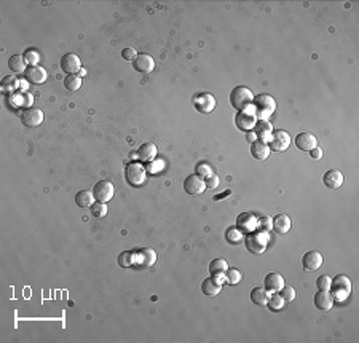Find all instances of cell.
Wrapping results in <instances>:
<instances>
[{
  "label": "cell",
  "instance_id": "cell-1",
  "mask_svg": "<svg viewBox=\"0 0 359 343\" xmlns=\"http://www.w3.org/2000/svg\"><path fill=\"white\" fill-rule=\"evenodd\" d=\"M253 109H254V113L259 120H267V118L270 115H273L274 110H277V101L267 93L257 94V96L254 98V102H253Z\"/></svg>",
  "mask_w": 359,
  "mask_h": 343
},
{
  "label": "cell",
  "instance_id": "cell-2",
  "mask_svg": "<svg viewBox=\"0 0 359 343\" xmlns=\"http://www.w3.org/2000/svg\"><path fill=\"white\" fill-rule=\"evenodd\" d=\"M230 102L233 105V109H236L238 112L249 110V109H253L254 94L246 87H236L230 93Z\"/></svg>",
  "mask_w": 359,
  "mask_h": 343
},
{
  "label": "cell",
  "instance_id": "cell-3",
  "mask_svg": "<svg viewBox=\"0 0 359 343\" xmlns=\"http://www.w3.org/2000/svg\"><path fill=\"white\" fill-rule=\"evenodd\" d=\"M351 279L346 275H337L330 282V294L334 300L343 302L351 295Z\"/></svg>",
  "mask_w": 359,
  "mask_h": 343
},
{
  "label": "cell",
  "instance_id": "cell-4",
  "mask_svg": "<svg viewBox=\"0 0 359 343\" xmlns=\"http://www.w3.org/2000/svg\"><path fill=\"white\" fill-rule=\"evenodd\" d=\"M244 244H246V249L251 254H256L260 255L267 251V244H268V235L267 233H262L259 230L251 232L244 236Z\"/></svg>",
  "mask_w": 359,
  "mask_h": 343
},
{
  "label": "cell",
  "instance_id": "cell-5",
  "mask_svg": "<svg viewBox=\"0 0 359 343\" xmlns=\"http://www.w3.org/2000/svg\"><path fill=\"white\" fill-rule=\"evenodd\" d=\"M126 181L129 185L133 187H141L144 182H146V176H147V169L142 166L141 163H129L125 171Z\"/></svg>",
  "mask_w": 359,
  "mask_h": 343
},
{
  "label": "cell",
  "instance_id": "cell-6",
  "mask_svg": "<svg viewBox=\"0 0 359 343\" xmlns=\"http://www.w3.org/2000/svg\"><path fill=\"white\" fill-rule=\"evenodd\" d=\"M268 147L270 150H274V152H284L289 149L291 146V136L287 134L283 129H277V131H273L270 140H268Z\"/></svg>",
  "mask_w": 359,
  "mask_h": 343
},
{
  "label": "cell",
  "instance_id": "cell-7",
  "mask_svg": "<svg viewBox=\"0 0 359 343\" xmlns=\"http://www.w3.org/2000/svg\"><path fill=\"white\" fill-rule=\"evenodd\" d=\"M114 193H115L114 184L109 181H99L93 188V195H94L96 201H101V203L111 201L114 198Z\"/></svg>",
  "mask_w": 359,
  "mask_h": 343
},
{
  "label": "cell",
  "instance_id": "cell-8",
  "mask_svg": "<svg viewBox=\"0 0 359 343\" xmlns=\"http://www.w3.org/2000/svg\"><path fill=\"white\" fill-rule=\"evenodd\" d=\"M184 190L188 195H201L206 190V182L198 174H190L184 181Z\"/></svg>",
  "mask_w": 359,
  "mask_h": 343
},
{
  "label": "cell",
  "instance_id": "cell-9",
  "mask_svg": "<svg viewBox=\"0 0 359 343\" xmlns=\"http://www.w3.org/2000/svg\"><path fill=\"white\" fill-rule=\"evenodd\" d=\"M194 105L200 113H211L215 109V99L211 93H200L194 98Z\"/></svg>",
  "mask_w": 359,
  "mask_h": 343
},
{
  "label": "cell",
  "instance_id": "cell-10",
  "mask_svg": "<svg viewBox=\"0 0 359 343\" xmlns=\"http://www.w3.org/2000/svg\"><path fill=\"white\" fill-rule=\"evenodd\" d=\"M256 122H257V117L254 113V109L253 110H241L238 112L236 117H235V123H236V128L241 129V131H249V129H253L256 126Z\"/></svg>",
  "mask_w": 359,
  "mask_h": 343
},
{
  "label": "cell",
  "instance_id": "cell-11",
  "mask_svg": "<svg viewBox=\"0 0 359 343\" xmlns=\"http://www.w3.org/2000/svg\"><path fill=\"white\" fill-rule=\"evenodd\" d=\"M21 122L24 126H29V128L40 126L43 123V112L40 109H32V107L24 109L21 112Z\"/></svg>",
  "mask_w": 359,
  "mask_h": 343
},
{
  "label": "cell",
  "instance_id": "cell-12",
  "mask_svg": "<svg viewBox=\"0 0 359 343\" xmlns=\"http://www.w3.org/2000/svg\"><path fill=\"white\" fill-rule=\"evenodd\" d=\"M257 223H259V219L253 212H241V214L236 217V228L244 233H251L257 230Z\"/></svg>",
  "mask_w": 359,
  "mask_h": 343
},
{
  "label": "cell",
  "instance_id": "cell-13",
  "mask_svg": "<svg viewBox=\"0 0 359 343\" xmlns=\"http://www.w3.org/2000/svg\"><path fill=\"white\" fill-rule=\"evenodd\" d=\"M61 69L69 75H75L78 70H81V61L78 54L67 53L61 58Z\"/></svg>",
  "mask_w": 359,
  "mask_h": 343
},
{
  "label": "cell",
  "instance_id": "cell-14",
  "mask_svg": "<svg viewBox=\"0 0 359 343\" xmlns=\"http://www.w3.org/2000/svg\"><path fill=\"white\" fill-rule=\"evenodd\" d=\"M133 67H134V70H137V72H141V74H150L155 70V59L150 54L141 53L133 61Z\"/></svg>",
  "mask_w": 359,
  "mask_h": 343
},
{
  "label": "cell",
  "instance_id": "cell-15",
  "mask_svg": "<svg viewBox=\"0 0 359 343\" xmlns=\"http://www.w3.org/2000/svg\"><path fill=\"white\" fill-rule=\"evenodd\" d=\"M322 262H324V259H322V254L319 251H308L303 257H302V267L305 271H315L318 270Z\"/></svg>",
  "mask_w": 359,
  "mask_h": 343
},
{
  "label": "cell",
  "instance_id": "cell-16",
  "mask_svg": "<svg viewBox=\"0 0 359 343\" xmlns=\"http://www.w3.org/2000/svg\"><path fill=\"white\" fill-rule=\"evenodd\" d=\"M24 74H26V80L29 81V83H32V85H42V83H45L46 77H48L46 70L42 66H31V67H27V70Z\"/></svg>",
  "mask_w": 359,
  "mask_h": 343
},
{
  "label": "cell",
  "instance_id": "cell-17",
  "mask_svg": "<svg viewBox=\"0 0 359 343\" xmlns=\"http://www.w3.org/2000/svg\"><path fill=\"white\" fill-rule=\"evenodd\" d=\"M201 291L205 295H208V297H215L220 291H222V281L219 276H209L206 278L205 281H203V284H201Z\"/></svg>",
  "mask_w": 359,
  "mask_h": 343
},
{
  "label": "cell",
  "instance_id": "cell-18",
  "mask_svg": "<svg viewBox=\"0 0 359 343\" xmlns=\"http://www.w3.org/2000/svg\"><path fill=\"white\" fill-rule=\"evenodd\" d=\"M315 305H316V308L321 310V311H329L332 310V306H334V297H332V294L329 291H318L315 294Z\"/></svg>",
  "mask_w": 359,
  "mask_h": 343
},
{
  "label": "cell",
  "instance_id": "cell-19",
  "mask_svg": "<svg viewBox=\"0 0 359 343\" xmlns=\"http://www.w3.org/2000/svg\"><path fill=\"white\" fill-rule=\"evenodd\" d=\"M291 219L287 214H278L271 219V228L277 232L278 235H286L291 230Z\"/></svg>",
  "mask_w": 359,
  "mask_h": 343
},
{
  "label": "cell",
  "instance_id": "cell-20",
  "mask_svg": "<svg viewBox=\"0 0 359 343\" xmlns=\"http://www.w3.org/2000/svg\"><path fill=\"white\" fill-rule=\"evenodd\" d=\"M295 146L303 152H310L318 146V140L311 133H300L295 136Z\"/></svg>",
  "mask_w": 359,
  "mask_h": 343
},
{
  "label": "cell",
  "instance_id": "cell-21",
  "mask_svg": "<svg viewBox=\"0 0 359 343\" xmlns=\"http://www.w3.org/2000/svg\"><path fill=\"white\" fill-rule=\"evenodd\" d=\"M263 286L268 292H280L284 288V278L280 273H268L263 279Z\"/></svg>",
  "mask_w": 359,
  "mask_h": 343
},
{
  "label": "cell",
  "instance_id": "cell-22",
  "mask_svg": "<svg viewBox=\"0 0 359 343\" xmlns=\"http://www.w3.org/2000/svg\"><path fill=\"white\" fill-rule=\"evenodd\" d=\"M270 147L267 142H263V140H254L253 144H251V155H253L256 160L262 161V160H267L270 157Z\"/></svg>",
  "mask_w": 359,
  "mask_h": 343
},
{
  "label": "cell",
  "instance_id": "cell-23",
  "mask_svg": "<svg viewBox=\"0 0 359 343\" xmlns=\"http://www.w3.org/2000/svg\"><path fill=\"white\" fill-rule=\"evenodd\" d=\"M343 181H345V177H343L342 171H339V169H329L324 174V177H322V182H324V185L327 188H339V187H342Z\"/></svg>",
  "mask_w": 359,
  "mask_h": 343
},
{
  "label": "cell",
  "instance_id": "cell-24",
  "mask_svg": "<svg viewBox=\"0 0 359 343\" xmlns=\"http://www.w3.org/2000/svg\"><path fill=\"white\" fill-rule=\"evenodd\" d=\"M136 157H137V160H141V161H147V163L153 161L155 157H157V146H155L153 142L142 144V146L137 149V152H136Z\"/></svg>",
  "mask_w": 359,
  "mask_h": 343
},
{
  "label": "cell",
  "instance_id": "cell-25",
  "mask_svg": "<svg viewBox=\"0 0 359 343\" xmlns=\"http://www.w3.org/2000/svg\"><path fill=\"white\" fill-rule=\"evenodd\" d=\"M254 128H256V136L259 140H263V142L270 140L273 134V126L268 120H257Z\"/></svg>",
  "mask_w": 359,
  "mask_h": 343
},
{
  "label": "cell",
  "instance_id": "cell-26",
  "mask_svg": "<svg viewBox=\"0 0 359 343\" xmlns=\"http://www.w3.org/2000/svg\"><path fill=\"white\" fill-rule=\"evenodd\" d=\"M134 252H136V262H141L144 267H150L155 264V260H157V254L152 249H149V247H142V249L134 251Z\"/></svg>",
  "mask_w": 359,
  "mask_h": 343
},
{
  "label": "cell",
  "instance_id": "cell-27",
  "mask_svg": "<svg viewBox=\"0 0 359 343\" xmlns=\"http://www.w3.org/2000/svg\"><path fill=\"white\" fill-rule=\"evenodd\" d=\"M268 299H270V292L265 288H254L251 291V300H253L254 305L265 306L268 303Z\"/></svg>",
  "mask_w": 359,
  "mask_h": 343
},
{
  "label": "cell",
  "instance_id": "cell-28",
  "mask_svg": "<svg viewBox=\"0 0 359 343\" xmlns=\"http://www.w3.org/2000/svg\"><path fill=\"white\" fill-rule=\"evenodd\" d=\"M8 67H10V70H13L15 74L26 72V59H24V56L13 54L8 59Z\"/></svg>",
  "mask_w": 359,
  "mask_h": 343
},
{
  "label": "cell",
  "instance_id": "cell-29",
  "mask_svg": "<svg viewBox=\"0 0 359 343\" xmlns=\"http://www.w3.org/2000/svg\"><path fill=\"white\" fill-rule=\"evenodd\" d=\"M94 195L90 192V190H80L77 195H75V203L77 206L80 208H91L93 203H94Z\"/></svg>",
  "mask_w": 359,
  "mask_h": 343
},
{
  "label": "cell",
  "instance_id": "cell-30",
  "mask_svg": "<svg viewBox=\"0 0 359 343\" xmlns=\"http://www.w3.org/2000/svg\"><path fill=\"white\" fill-rule=\"evenodd\" d=\"M227 270H229V265H227V262L224 259H214L212 262L209 264V273L212 276H220V275L225 273Z\"/></svg>",
  "mask_w": 359,
  "mask_h": 343
},
{
  "label": "cell",
  "instance_id": "cell-31",
  "mask_svg": "<svg viewBox=\"0 0 359 343\" xmlns=\"http://www.w3.org/2000/svg\"><path fill=\"white\" fill-rule=\"evenodd\" d=\"M136 264V252L134 251H125L118 255V265L122 268H129Z\"/></svg>",
  "mask_w": 359,
  "mask_h": 343
},
{
  "label": "cell",
  "instance_id": "cell-32",
  "mask_svg": "<svg viewBox=\"0 0 359 343\" xmlns=\"http://www.w3.org/2000/svg\"><path fill=\"white\" fill-rule=\"evenodd\" d=\"M284 303H286V300L281 297V295L278 292H273V295H270L267 306L271 311H280V310L284 308Z\"/></svg>",
  "mask_w": 359,
  "mask_h": 343
},
{
  "label": "cell",
  "instance_id": "cell-33",
  "mask_svg": "<svg viewBox=\"0 0 359 343\" xmlns=\"http://www.w3.org/2000/svg\"><path fill=\"white\" fill-rule=\"evenodd\" d=\"M21 81L15 75H7L2 78V91L4 93H11L19 87Z\"/></svg>",
  "mask_w": 359,
  "mask_h": 343
},
{
  "label": "cell",
  "instance_id": "cell-34",
  "mask_svg": "<svg viewBox=\"0 0 359 343\" xmlns=\"http://www.w3.org/2000/svg\"><path fill=\"white\" fill-rule=\"evenodd\" d=\"M225 238H227V241H229L230 244H239V243L244 240V236H243V232H241V230H238L236 227H232V228L227 230Z\"/></svg>",
  "mask_w": 359,
  "mask_h": 343
},
{
  "label": "cell",
  "instance_id": "cell-35",
  "mask_svg": "<svg viewBox=\"0 0 359 343\" xmlns=\"http://www.w3.org/2000/svg\"><path fill=\"white\" fill-rule=\"evenodd\" d=\"M224 276H225L227 284H232V286L238 284V282L241 281V273H239V270H236V268H229L224 273Z\"/></svg>",
  "mask_w": 359,
  "mask_h": 343
},
{
  "label": "cell",
  "instance_id": "cell-36",
  "mask_svg": "<svg viewBox=\"0 0 359 343\" xmlns=\"http://www.w3.org/2000/svg\"><path fill=\"white\" fill-rule=\"evenodd\" d=\"M64 85L69 91H78L81 87V78L78 75H67L64 78Z\"/></svg>",
  "mask_w": 359,
  "mask_h": 343
},
{
  "label": "cell",
  "instance_id": "cell-37",
  "mask_svg": "<svg viewBox=\"0 0 359 343\" xmlns=\"http://www.w3.org/2000/svg\"><path fill=\"white\" fill-rule=\"evenodd\" d=\"M105 214H107V206H105V203H101V201H96V203H93V206H91V216L101 219V217H104Z\"/></svg>",
  "mask_w": 359,
  "mask_h": 343
},
{
  "label": "cell",
  "instance_id": "cell-38",
  "mask_svg": "<svg viewBox=\"0 0 359 343\" xmlns=\"http://www.w3.org/2000/svg\"><path fill=\"white\" fill-rule=\"evenodd\" d=\"M197 174H198L200 177H206V179H208V177L212 176L214 173H212V168L209 166L206 161H200V163L197 164Z\"/></svg>",
  "mask_w": 359,
  "mask_h": 343
},
{
  "label": "cell",
  "instance_id": "cell-39",
  "mask_svg": "<svg viewBox=\"0 0 359 343\" xmlns=\"http://www.w3.org/2000/svg\"><path fill=\"white\" fill-rule=\"evenodd\" d=\"M330 282H332V278L329 275H321L316 279V288L321 289V291H329L330 289Z\"/></svg>",
  "mask_w": 359,
  "mask_h": 343
},
{
  "label": "cell",
  "instance_id": "cell-40",
  "mask_svg": "<svg viewBox=\"0 0 359 343\" xmlns=\"http://www.w3.org/2000/svg\"><path fill=\"white\" fill-rule=\"evenodd\" d=\"M257 230L262 232V233H270L271 230V219L270 217H260L259 219V223H257Z\"/></svg>",
  "mask_w": 359,
  "mask_h": 343
},
{
  "label": "cell",
  "instance_id": "cell-41",
  "mask_svg": "<svg viewBox=\"0 0 359 343\" xmlns=\"http://www.w3.org/2000/svg\"><path fill=\"white\" fill-rule=\"evenodd\" d=\"M24 59H26V63L31 64V66H37L39 63V53L35 51V50H26L24 51Z\"/></svg>",
  "mask_w": 359,
  "mask_h": 343
},
{
  "label": "cell",
  "instance_id": "cell-42",
  "mask_svg": "<svg viewBox=\"0 0 359 343\" xmlns=\"http://www.w3.org/2000/svg\"><path fill=\"white\" fill-rule=\"evenodd\" d=\"M283 294H281V297L286 300V302H292V300H295V297H297V294H295V289L294 288H291V286H284L283 289Z\"/></svg>",
  "mask_w": 359,
  "mask_h": 343
},
{
  "label": "cell",
  "instance_id": "cell-43",
  "mask_svg": "<svg viewBox=\"0 0 359 343\" xmlns=\"http://www.w3.org/2000/svg\"><path fill=\"white\" fill-rule=\"evenodd\" d=\"M122 58L125 59V61H134V59L137 58V53L134 48H125L122 51Z\"/></svg>",
  "mask_w": 359,
  "mask_h": 343
},
{
  "label": "cell",
  "instance_id": "cell-44",
  "mask_svg": "<svg viewBox=\"0 0 359 343\" xmlns=\"http://www.w3.org/2000/svg\"><path fill=\"white\" fill-rule=\"evenodd\" d=\"M205 182H206V188H209V190H212V188H215V187H217V185L220 184V179H219V176L212 174V176H209V177H208V179H206Z\"/></svg>",
  "mask_w": 359,
  "mask_h": 343
},
{
  "label": "cell",
  "instance_id": "cell-45",
  "mask_svg": "<svg viewBox=\"0 0 359 343\" xmlns=\"http://www.w3.org/2000/svg\"><path fill=\"white\" fill-rule=\"evenodd\" d=\"M18 104L19 105H24V107L27 109V105L32 104V98H31V94H22V96H18Z\"/></svg>",
  "mask_w": 359,
  "mask_h": 343
},
{
  "label": "cell",
  "instance_id": "cell-46",
  "mask_svg": "<svg viewBox=\"0 0 359 343\" xmlns=\"http://www.w3.org/2000/svg\"><path fill=\"white\" fill-rule=\"evenodd\" d=\"M310 155H311V158H313V160H321V158H322V150H321V147L311 149V150H310Z\"/></svg>",
  "mask_w": 359,
  "mask_h": 343
},
{
  "label": "cell",
  "instance_id": "cell-47",
  "mask_svg": "<svg viewBox=\"0 0 359 343\" xmlns=\"http://www.w3.org/2000/svg\"><path fill=\"white\" fill-rule=\"evenodd\" d=\"M230 193H232L230 190H225V192H224V193H220V195H215V196H212V199H214V201H220V199H224L225 196H229Z\"/></svg>",
  "mask_w": 359,
  "mask_h": 343
},
{
  "label": "cell",
  "instance_id": "cell-48",
  "mask_svg": "<svg viewBox=\"0 0 359 343\" xmlns=\"http://www.w3.org/2000/svg\"><path fill=\"white\" fill-rule=\"evenodd\" d=\"M246 139H247V142H251V144H253L254 140H257V136H256V133H247Z\"/></svg>",
  "mask_w": 359,
  "mask_h": 343
}]
</instances>
